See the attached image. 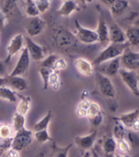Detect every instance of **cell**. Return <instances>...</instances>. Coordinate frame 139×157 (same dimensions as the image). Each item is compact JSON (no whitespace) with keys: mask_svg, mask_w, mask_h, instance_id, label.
<instances>
[{"mask_svg":"<svg viewBox=\"0 0 139 157\" xmlns=\"http://www.w3.org/2000/svg\"><path fill=\"white\" fill-rule=\"evenodd\" d=\"M99 69V72L104 74L108 77L116 75L119 73L120 69L121 68V64H120V57L112 59L110 61L101 64L100 66H97Z\"/></svg>","mask_w":139,"mask_h":157,"instance_id":"cell-16","label":"cell"},{"mask_svg":"<svg viewBox=\"0 0 139 157\" xmlns=\"http://www.w3.org/2000/svg\"><path fill=\"white\" fill-rule=\"evenodd\" d=\"M121 68L128 71H137L139 70V52L130 50L129 47L125 49L120 56Z\"/></svg>","mask_w":139,"mask_h":157,"instance_id":"cell-10","label":"cell"},{"mask_svg":"<svg viewBox=\"0 0 139 157\" xmlns=\"http://www.w3.org/2000/svg\"><path fill=\"white\" fill-rule=\"evenodd\" d=\"M47 25L46 21L38 16V17H28L24 25L25 30L29 38H34L41 34L45 29Z\"/></svg>","mask_w":139,"mask_h":157,"instance_id":"cell-7","label":"cell"},{"mask_svg":"<svg viewBox=\"0 0 139 157\" xmlns=\"http://www.w3.org/2000/svg\"><path fill=\"white\" fill-rule=\"evenodd\" d=\"M7 85V79L6 77H0V86Z\"/></svg>","mask_w":139,"mask_h":157,"instance_id":"cell-47","label":"cell"},{"mask_svg":"<svg viewBox=\"0 0 139 157\" xmlns=\"http://www.w3.org/2000/svg\"><path fill=\"white\" fill-rule=\"evenodd\" d=\"M52 72V70L49 68H46V67H42L39 66V73L40 75V77L42 78V82H43V87H44V90H47L48 88V78L50 74Z\"/></svg>","mask_w":139,"mask_h":157,"instance_id":"cell-35","label":"cell"},{"mask_svg":"<svg viewBox=\"0 0 139 157\" xmlns=\"http://www.w3.org/2000/svg\"><path fill=\"white\" fill-rule=\"evenodd\" d=\"M75 35L77 40L81 44L89 46V45L98 44V38L96 30L83 26L78 21H75Z\"/></svg>","mask_w":139,"mask_h":157,"instance_id":"cell-4","label":"cell"},{"mask_svg":"<svg viewBox=\"0 0 139 157\" xmlns=\"http://www.w3.org/2000/svg\"><path fill=\"white\" fill-rule=\"evenodd\" d=\"M125 33L129 46H139V21L134 25L128 27Z\"/></svg>","mask_w":139,"mask_h":157,"instance_id":"cell-21","label":"cell"},{"mask_svg":"<svg viewBox=\"0 0 139 157\" xmlns=\"http://www.w3.org/2000/svg\"><path fill=\"white\" fill-rule=\"evenodd\" d=\"M88 120H89L90 123L94 126V127L97 128L98 127V126H100V125L102 124L103 120H104V115H103L102 111L99 113V114H98V115H94L93 117L89 118Z\"/></svg>","mask_w":139,"mask_h":157,"instance_id":"cell-42","label":"cell"},{"mask_svg":"<svg viewBox=\"0 0 139 157\" xmlns=\"http://www.w3.org/2000/svg\"><path fill=\"white\" fill-rule=\"evenodd\" d=\"M25 123H26V120H25V115H21L17 112L15 113V115H13V119H12V124L14 132L25 128H26L25 127Z\"/></svg>","mask_w":139,"mask_h":157,"instance_id":"cell-30","label":"cell"},{"mask_svg":"<svg viewBox=\"0 0 139 157\" xmlns=\"http://www.w3.org/2000/svg\"><path fill=\"white\" fill-rule=\"evenodd\" d=\"M51 40L52 46L58 51L73 53L83 50V44L77 40L75 34L64 25H55L52 29Z\"/></svg>","mask_w":139,"mask_h":157,"instance_id":"cell-1","label":"cell"},{"mask_svg":"<svg viewBox=\"0 0 139 157\" xmlns=\"http://www.w3.org/2000/svg\"><path fill=\"white\" fill-rule=\"evenodd\" d=\"M100 112H102V108H101L100 105L96 101H91L90 105H89V107H88V117L87 118L89 119V118L93 117L94 115H98Z\"/></svg>","mask_w":139,"mask_h":157,"instance_id":"cell-39","label":"cell"},{"mask_svg":"<svg viewBox=\"0 0 139 157\" xmlns=\"http://www.w3.org/2000/svg\"><path fill=\"white\" fill-rule=\"evenodd\" d=\"M0 99L9 103H16L18 100V93L9 86H0Z\"/></svg>","mask_w":139,"mask_h":157,"instance_id":"cell-22","label":"cell"},{"mask_svg":"<svg viewBox=\"0 0 139 157\" xmlns=\"http://www.w3.org/2000/svg\"><path fill=\"white\" fill-rule=\"evenodd\" d=\"M97 137H98V131L97 129H94L88 134L77 136L75 138V143L79 149L85 151H89L93 148L95 144Z\"/></svg>","mask_w":139,"mask_h":157,"instance_id":"cell-15","label":"cell"},{"mask_svg":"<svg viewBox=\"0 0 139 157\" xmlns=\"http://www.w3.org/2000/svg\"><path fill=\"white\" fill-rule=\"evenodd\" d=\"M0 157H21V153L14 148L10 147L8 149L3 151L0 154Z\"/></svg>","mask_w":139,"mask_h":157,"instance_id":"cell-43","label":"cell"},{"mask_svg":"<svg viewBox=\"0 0 139 157\" xmlns=\"http://www.w3.org/2000/svg\"><path fill=\"white\" fill-rule=\"evenodd\" d=\"M7 76V70L5 66V61L0 60V77H6Z\"/></svg>","mask_w":139,"mask_h":157,"instance_id":"cell-44","label":"cell"},{"mask_svg":"<svg viewBox=\"0 0 139 157\" xmlns=\"http://www.w3.org/2000/svg\"><path fill=\"white\" fill-rule=\"evenodd\" d=\"M59 56L58 54L56 53H51L49 54L48 56H47L44 57V60H42L40 61V66L42 67H46V68H49L52 70V66H53L54 61H56V59Z\"/></svg>","mask_w":139,"mask_h":157,"instance_id":"cell-37","label":"cell"},{"mask_svg":"<svg viewBox=\"0 0 139 157\" xmlns=\"http://www.w3.org/2000/svg\"><path fill=\"white\" fill-rule=\"evenodd\" d=\"M83 157H92L91 151H86L84 152V154L83 155Z\"/></svg>","mask_w":139,"mask_h":157,"instance_id":"cell-49","label":"cell"},{"mask_svg":"<svg viewBox=\"0 0 139 157\" xmlns=\"http://www.w3.org/2000/svg\"><path fill=\"white\" fill-rule=\"evenodd\" d=\"M129 7V2L128 0H115L110 7L111 14L115 17H120Z\"/></svg>","mask_w":139,"mask_h":157,"instance_id":"cell-23","label":"cell"},{"mask_svg":"<svg viewBox=\"0 0 139 157\" xmlns=\"http://www.w3.org/2000/svg\"><path fill=\"white\" fill-rule=\"evenodd\" d=\"M7 20L4 17V15L2 14V12H0V31H2V29H4L5 25L7 24Z\"/></svg>","mask_w":139,"mask_h":157,"instance_id":"cell-45","label":"cell"},{"mask_svg":"<svg viewBox=\"0 0 139 157\" xmlns=\"http://www.w3.org/2000/svg\"><path fill=\"white\" fill-rule=\"evenodd\" d=\"M125 139L127 140L131 149H136L139 147V136L137 132H133L131 130H128Z\"/></svg>","mask_w":139,"mask_h":157,"instance_id":"cell-34","label":"cell"},{"mask_svg":"<svg viewBox=\"0 0 139 157\" xmlns=\"http://www.w3.org/2000/svg\"><path fill=\"white\" fill-rule=\"evenodd\" d=\"M137 1H138V2H139V0H137Z\"/></svg>","mask_w":139,"mask_h":157,"instance_id":"cell-52","label":"cell"},{"mask_svg":"<svg viewBox=\"0 0 139 157\" xmlns=\"http://www.w3.org/2000/svg\"><path fill=\"white\" fill-rule=\"evenodd\" d=\"M33 140V131L25 128L24 129L14 132L12 138V147L21 152L29 147Z\"/></svg>","mask_w":139,"mask_h":157,"instance_id":"cell-5","label":"cell"},{"mask_svg":"<svg viewBox=\"0 0 139 157\" xmlns=\"http://www.w3.org/2000/svg\"><path fill=\"white\" fill-rule=\"evenodd\" d=\"M127 131L128 129L125 128V126L122 123L118 121V120H115V124L114 125V128H113L112 137L115 138L116 142L125 139Z\"/></svg>","mask_w":139,"mask_h":157,"instance_id":"cell-28","label":"cell"},{"mask_svg":"<svg viewBox=\"0 0 139 157\" xmlns=\"http://www.w3.org/2000/svg\"><path fill=\"white\" fill-rule=\"evenodd\" d=\"M114 157H129V156H127V155H115V154Z\"/></svg>","mask_w":139,"mask_h":157,"instance_id":"cell-50","label":"cell"},{"mask_svg":"<svg viewBox=\"0 0 139 157\" xmlns=\"http://www.w3.org/2000/svg\"><path fill=\"white\" fill-rule=\"evenodd\" d=\"M102 149L105 155H114L117 149V142L112 136L106 137L102 144Z\"/></svg>","mask_w":139,"mask_h":157,"instance_id":"cell-25","label":"cell"},{"mask_svg":"<svg viewBox=\"0 0 139 157\" xmlns=\"http://www.w3.org/2000/svg\"><path fill=\"white\" fill-rule=\"evenodd\" d=\"M100 1L101 2H102L103 4L106 5V7H109L112 5L113 2H115V0H100Z\"/></svg>","mask_w":139,"mask_h":157,"instance_id":"cell-46","label":"cell"},{"mask_svg":"<svg viewBox=\"0 0 139 157\" xmlns=\"http://www.w3.org/2000/svg\"><path fill=\"white\" fill-rule=\"evenodd\" d=\"M48 85V88H51L54 91H57L60 89L61 85V79L59 72L52 71V72L49 75Z\"/></svg>","mask_w":139,"mask_h":157,"instance_id":"cell-29","label":"cell"},{"mask_svg":"<svg viewBox=\"0 0 139 157\" xmlns=\"http://www.w3.org/2000/svg\"><path fill=\"white\" fill-rule=\"evenodd\" d=\"M93 0H78V2H79L80 3L83 5L88 4V3H91V2H93Z\"/></svg>","mask_w":139,"mask_h":157,"instance_id":"cell-48","label":"cell"},{"mask_svg":"<svg viewBox=\"0 0 139 157\" xmlns=\"http://www.w3.org/2000/svg\"><path fill=\"white\" fill-rule=\"evenodd\" d=\"M0 12L7 20H13L21 16L19 0H0Z\"/></svg>","mask_w":139,"mask_h":157,"instance_id":"cell-8","label":"cell"},{"mask_svg":"<svg viewBox=\"0 0 139 157\" xmlns=\"http://www.w3.org/2000/svg\"><path fill=\"white\" fill-rule=\"evenodd\" d=\"M67 67H68L67 61L64 57L59 55L58 57L56 59V61H54L53 66H52V71L60 72L61 71H65L66 69H67Z\"/></svg>","mask_w":139,"mask_h":157,"instance_id":"cell-36","label":"cell"},{"mask_svg":"<svg viewBox=\"0 0 139 157\" xmlns=\"http://www.w3.org/2000/svg\"><path fill=\"white\" fill-rule=\"evenodd\" d=\"M7 79V85H8L10 88H12L13 90L16 92H24L27 90L29 87L28 82L23 76H6Z\"/></svg>","mask_w":139,"mask_h":157,"instance_id":"cell-19","label":"cell"},{"mask_svg":"<svg viewBox=\"0 0 139 157\" xmlns=\"http://www.w3.org/2000/svg\"><path fill=\"white\" fill-rule=\"evenodd\" d=\"M74 66L79 75L84 77H91L95 74V67L92 61L85 57H78L74 60Z\"/></svg>","mask_w":139,"mask_h":157,"instance_id":"cell-14","label":"cell"},{"mask_svg":"<svg viewBox=\"0 0 139 157\" xmlns=\"http://www.w3.org/2000/svg\"><path fill=\"white\" fill-rule=\"evenodd\" d=\"M40 14L48 12L51 6L50 0H34Z\"/></svg>","mask_w":139,"mask_h":157,"instance_id":"cell-38","label":"cell"},{"mask_svg":"<svg viewBox=\"0 0 139 157\" xmlns=\"http://www.w3.org/2000/svg\"><path fill=\"white\" fill-rule=\"evenodd\" d=\"M14 132L12 125L7 124H0V138L1 139L12 138Z\"/></svg>","mask_w":139,"mask_h":157,"instance_id":"cell-33","label":"cell"},{"mask_svg":"<svg viewBox=\"0 0 139 157\" xmlns=\"http://www.w3.org/2000/svg\"><path fill=\"white\" fill-rule=\"evenodd\" d=\"M121 80L135 97H139V76L136 71L120 68L119 71Z\"/></svg>","mask_w":139,"mask_h":157,"instance_id":"cell-6","label":"cell"},{"mask_svg":"<svg viewBox=\"0 0 139 157\" xmlns=\"http://www.w3.org/2000/svg\"><path fill=\"white\" fill-rule=\"evenodd\" d=\"M52 118V113L51 110H48V112L45 114L44 117L38 120L35 124H34V127H33V132H36V131H40V130L48 129L50 123H51Z\"/></svg>","mask_w":139,"mask_h":157,"instance_id":"cell-27","label":"cell"},{"mask_svg":"<svg viewBox=\"0 0 139 157\" xmlns=\"http://www.w3.org/2000/svg\"><path fill=\"white\" fill-rule=\"evenodd\" d=\"M71 147L72 144H69L67 147H56L54 151L53 157H68Z\"/></svg>","mask_w":139,"mask_h":157,"instance_id":"cell-40","label":"cell"},{"mask_svg":"<svg viewBox=\"0 0 139 157\" xmlns=\"http://www.w3.org/2000/svg\"><path fill=\"white\" fill-rule=\"evenodd\" d=\"M25 1V13L28 17H34L39 16V12L36 7V4L34 0H23Z\"/></svg>","mask_w":139,"mask_h":157,"instance_id":"cell-32","label":"cell"},{"mask_svg":"<svg viewBox=\"0 0 139 157\" xmlns=\"http://www.w3.org/2000/svg\"><path fill=\"white\" fill-rule=\"evenodd\" d=\"M25 48L28 50L29 55L30 56V59L34 61H40L44 60L45 57L44 48H42L41 45L37 44L36 42L34 41L32 38L26 36L25 37Z\"/></svg>","mask_w":139,"mask_h":157,"instance_id":"cell-13","label":"cell"},{"mask_svg":"<svg viewBox=\"0 0 139 157\" xmlns=\"http://www.w3.org/2000/svg\"><path fill=\"white\" fill-rule=\"evenodd\" d=\"M109 39L112 44H125L127 42L125 31L116 23L109 25Z\"/></svg>","mask_w":139,"mask_h":157,"instance_id":"cell-18","label":"cell"},{"mask_svg":"<svg viewBox=\"0 0 139 157\" xmlns=\"http://www.w3.org/2000/svg\"><path fill=\"white\" fill-rule=\"evenodd\" d=\"M33 137H34V139L36 142H38L39 143H41V144H44V143L50 142V141L52 140L48 129L33 132Z\"/></svg>","mask_w":139,"mask_h":157,"instance_id":"cell-31","label":"cell"},{"mask_svg":"<svg viewBox=\"0 0 139 157\" xmlns=\"http://www.w3.org/2000/svg\"><path fill=\"white\" fill-rule=\"evenodd\" d=\"M97 34H98V43L102 47L105 48L110 44L109 39V26L105 21V20L100 17L98 19V27L96 29Z\"/></svg>","mask_w":139,"mask_h":157,"instance_id":"cell-17","label":"cell"},{"mask_svg":"<svg viewBox=\"0 0 139 157\" xmlns=\"http://www.w3.org/2000/svg\"><path fill=\"white\" fill-rule=\"evenodd\" d=\"M90 102L91 100L88 98H81L75 109V114L79 118L88 117V110Z\"/></svg>","mask_w":139,"mask_h":157,"instance_id":"cell-26","label":"cell"},{"mask_svg":"<svg viewBox=\"0 0 139 157\" xmlns=\"http://www.w3.org/2000/svg\"><path fill=\"white\" fill-rule=\"evenodd\" d=\"M30 61H31V59L29 55L28 50L25 47H24V48L21 52L19 59L17 60L14 68L8 75L24 76L25 75H26L29 71V66H30Z\"/></svg>","mask_w":139,"mask_h":157,"instance_id":"cell-9","label":"cell"},{"mask_svg":"<svg viewBox=\"0 0 139 157\" xmlns=\"http://www.w3.org/2000/svg\"><path fill=\"white\" fill-rule=\"evenodd\" d=\"M2 139L0 138V152H1V150H2Z\"/></svg>","mask_w":139,"mask_h":157,"instance_id":"cell-51","label":"cell"},{"mask_svg":"<svg viewBox=\"0 0 139 157\" xmlns=\"http://www.w3.org/2000/svg\"><path fill=\"white\" fill-rule=\"evenodd\" d=\"M79 10V6L77 1L75 0H63L56 12L61 17H69L73 14L74 12Z\"/></svg>","mask_w":139,"mask_h":157,"instance_id":"cell-20","label":"cell"},{"mask_svg":"<svg viewBox=\"0 0 139 157\" xmlns=\"http://www.w3.org/2000/svg\"><path fill=\"white\" fill-rule=\"evenodd\" d=\"M25 47V36L21 33L15 34L10 39L9 43L7 46V56L5 59V63L10 62L13 56H15L18 52H21Z\"/></svg>","mask_w":139,"mask_h":157,"instance_id":"cell-12","label":"cell"},{"mask_svg":"<svg viewBox=\"0 0 139 157\" xmlns=\"http://www.w3.org/2000/svg\"><path fill=\"white\" fill-rule=\"evenodd\" d=\"M116 142H117V149H119V151L122 152L123 154H126L131 150V147H130L129 142L125 138L120 140V141H118Z\"/></svg>","mask_w":139,"mask_h":157,"instance_id":"cell-41","label":"cell"},{"mask_svg":"<svg viewBox=\"0 0 139 157\" xmlns=\"http://www.w3.org/2000/svg\"><path fill=\"white\" fill-rule=\"evenodd\" d=\"M95 80L98 90L102 95L110 99L115 98L116 90L110 77L99 71H97L95 72Z\"/></svg>","mask_w":139,"mask_h":157,"instance_id":"cell-3","label":"cell"},{"mask_svg":"<svg viewBox=\"0 0 139 157\" xmlns=\"http://www.w3.org/2000/svg\"><path fill=\"white\" fill-rule=\"evenodd\" d=\"M115 120L122 123L128 130H131L135 132H139V109L124 113L115 117Z\"/></svg>","mask_w":139,"mask_h":157,"instance_id":"cell-11","label":"cell"},{"mask_svg":"<svg viewBox=\"0 0 139 157\" xmlns=\"http://www.w3.org/2000/svg\"><path fill=\"white\" fill-rule=\"evenodd\" d=\"M20 98L21 99L17 104L16 112L25 116L31 109L32 99L29 96H20Z\"/></svg>","mask_w":139,"mask_h":157,"instance_id":"cell-24","label":"cell"},{"mask_svg":"<svg viewBox=\"0 0 139 157\" xmlns=\"http://www.w3.org/2000/svg\"><path fill=\"white\" fill-rule=\"evenodd\" d=\"M129 47V44L128 42L125 44L110 43L107 46H106L102 49V51L100 52V53L96 56L95 59L92 61V63L94 67H97L104 62L110 61L112 59L117 58V57H120L125 49Z\"/></svg>","mask_w":139,"mask_h":157,"instance_id":"cell-2","label":"cell"}]
</instances>
